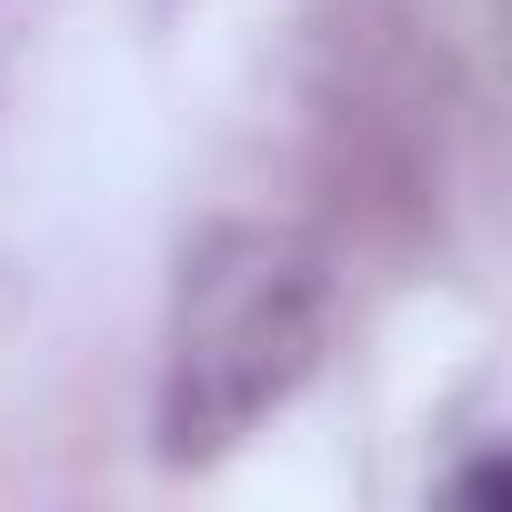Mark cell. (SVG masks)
Returning <instances> with one entry per match:
<instances>
[{"mask_svg": "<svg viewBox=\"0 0 512 512\" xmlns=\"http://www.w3.org/2000/svg\"><path fill=\"white\" fill-rule=\"evenodd\" d=\"M332 342V262L292 221H221L191 241L161 322L151 432L161 462H211L241 432H262Z\"/></svg>", "mask_w": 512, "mask_h": 512, "instance_id": "1", "label": "cell"}]
</instances>
